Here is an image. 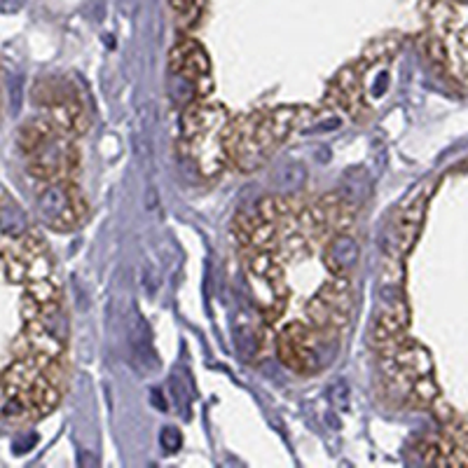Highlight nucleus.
I'll list each match as a JSON object with an SVG mask.
<instances>
[{
    "mask_svg": "<svg viewBox=\"0 0 468 468\" xmlns=\"http://www.w3.org/2000/svg\"><path fill=\"white\" fill-rule=\"evenodd\" d=\"M228 122V111L218 103L190 106L183 115V139L188 145V155L204 176H218L225 169L228 151L223 143V132Z\"/></svg>",
    "mask_w": 468,
    "mask_h": 468,
    "instance_id": "obj_1",
    "label": "nucleus"
},
{
    "mask_svg": "<svg viewBox=\"0 0 468 468\" xmlns=\"http://www.w3.org/2000/svg\"><path fill=\"white\" fill-rule=\"evenodd\" d=\"M40 216L56 232H71L84 218V197L71 180H54L40 192Z\"/></svg>",
    "mask_w": 468,
    "mask_h": 468,
    "instance_id": "obj_2",
    "label": "nucleus"
},
{
    "mask_svg": "<svg viewBox=\"0 0 468 468\" xmlns=\"http://www.w3.org/2000/svg\"><path fill=\"white\" fill-rule=\"evenodd\" d=\"M321 328H314L309 324H290L284 333L279 335L277 349H279L281 361L296 373H314L324 366L321 356H324V337H321Z\"/></svg>",
    "mask_w": 468,
    "mask_h": 468,
    "instance_id": "obj_3",
    "label": "nucleus"
},
{
    "mask_svg": "<svg viewBox=\"0 0 468 468\" xmlns=\"http://www.w3.org/2000/svg\"><path fill=\"white\" fill-rule=\"evenodd\" d=\"M73 136L56 132L50 141L40 145L38 151L31 152L28 160V173L43 183H54V180L71 179L80 164L78 148L73 145Z\"/></svg>",
    "mask_w": 468,
    "mask_h": 468,
    "instance_id": "obj_4",
    "label": "nucleus"
},
{
    "mask_svg": "<svg viewBox=\"0 0 468 468\" xmlns=\"http://www.w3.org/2000/svg\"><path fill=\"white\" fill-rule=\"evenodd\" d=\"M351 314V284L346 277H335L307 302V324L321 330H340Z\"/></svg>",
    "mask_w": 468,
    "mask_h": 468,
    "instance_id": "obj_5",
    "label": "nucleus"
},
{
    "mask_svg": "<svg viewBox=\"0 0 468 468\" xmlns=\"http://www.w3.org/2000/svg\"><path fill=\"white\" fill-rule=\"evenodd\" d=\"M426 204H429V192H422L410 207L403 209L396 229H394V239H391V258H403L405 253H410L419 237V229H422Z\"/></svg>",
    "mask_w": 468,
    "mask_h": 468,
    "instance_id": "obj_6",
    "label": "nucleus"
},
{
    "mask_svg": "<svg viewBox=\"0 0 468 468\" xmlns=\"http://www.w3.org/2000/svg\"><path fill=\"white\" fill-rule=\"evenodd\" d=\"M358 68H361V63H356V66H346L345 71L337 73V78L333 80L328 92L330 103L337 108H345L351 115H358V112L363 111V87Z\"/></svg>",
    "mask_w": 468,
    "mask_h": 468,
    "instance_id": "obj_7",
    "label": "nucleus"
},
{
    "mask_svg": "<svg viewBox=\"0 0 468 468\" xmlns=\"http://www.w3.org/2000/svg\"><path fill=\"white\" fill-rule=\"evenodd\" d=\"M171 68L176 73H180V75H188L190 80H195V84L200 83V80H209V73H211V63H209L207 52H204V47L192 38L183 40L180 45L173 47Z\"/></svg>",
    "mask_w": 468,
    "mask_h": 468,
    "instance_id": "obj_8",
    "label": "nucleus"
},
{
    "mask_svg": "<svg viewBox=\"0 0 468 468\" xmlns=\"http://www.w3.org/2000/svg\"><path fill=\"white\" fill-rule=\"evenodd\" d=\"M358 262V244L345 232H335L326 244L324 265L333 277H346Z\"/></svg>",
    "mask_w": 468,
    "mask_h": 468,
    "instance_id": "obj_9",
    "label": "nucleus"
},
{
    "mask_svg": "<svg viewBox=\"0 0 468 468\" xmlns=\"http://www.w3.org/2000/svg\"><path fill=\"white\" fill-rule=\"evenodd\" d=\"M47 117L52 120L56 132H62L66 136L84 134L90 129V117L80 106V101L75 99H56L52 101L47 108Z\"/></svg>",
    "mask_w": 468,
    "mask_h": 468,
    "instance_id": "obj_10",
    "label": "nucleus"
},
{
    "mask_svg": "<svg viewBox=\"0 0 468 468\" xmlns=\"http://www.w3.org/2000/svg\"><path fill=\"white\" fill-rule=\"evenodd\" d=\"M127 337H129V349H132V354H134L141 370L157 368V354H155V346H152V333L151 328H148V324L141 318L139 312L129 314Z\"/></svg>",
    "mask_w": 468,
    "mask_h": 468,
    "instance_id": "obj_11",
    "label": "nucleus"
},
{
    "mask_svg": "<svg viewBox=\"0 0 468 468\" xmlns=\"http://www.w3.org/2000/svg\"><path fill=\"white\" fill-rule=\"evenodd\" d=\"M394 358H396L398 368L407 375V379H417L422 375L434 373L431 354L417 342H401L394 351Z\"/></svg>",
    "mask_w": 468,
    "mask_h": 468,
    "instance_id": "obj_12",
    "label": "nucleus"
},
{
    "mask_svg": "<svg viewBox=\"0 0 468 468\" xmlns=\"http://www.w3.org/2000/svg\"><path fill=\"white\" fill-rule=\"evenodd\" d=\"M54 134L56 129L54 124H52L50 117H35V120H31V122H26L19 129L17 143L26 155H31V152L38 151L40 145L45 143V141H50Z\"/></svg>",
    "mask_w": 468,
    "mask_h": 468,
    "instance_id": "obj_13",
    "label": "nucleus"
},
{
    "mask_svg": "<svg viewBox=\"0 0 468 468\" xmlns=\"http://www.w3.org/2000/svg\"><path fill=\"white\" fill-rule=\"evenodd\" d=\"M307 180V169L300 162H286L274 173L277 188L284 190H300Z\"/></svg>",
    "mask_w": 468,
    "mask_h": 468,
    "instance_id": "obj_14",
    "label": "nucleus"
},
{
    "mask_svg": "<svg viewBox=\"0 0 468 468\" xmlns=\"http://www.w3.org/2000/svg\"><path fill=\"white\" fill-rule=\"evenodd\" d=\"M26 293L34 297V300H38V305L43 307V309L52 305H59V286L52 281V277L38 281H28Z\"/></svg>",
    "mask_w": 468,
    "mask_h": 468,
    "instance_id": "obj_15",
    "label": "nucleus"
},
{
    "mask_svg": "<svg viewBox=\"0 0 468 468\" xmlns=\"http://www.w3.org/2000/svg\"><path fill=\"white\" fill-rule=\"evenodd\" d=\"M234 342L239 346L241 358H256L258 349H260V337L253 333L251 326L241 324V321H237L234 326Z\"/></svg>",
    "mask_w": 468,
    "mask_h": 468,
    "instance_id": "obj_16",
    "label": "nucleus"
},
{
    "mask_svg": "<svg viewBox=\"0 0 468 468\" xmlns=\"http://www.w3.org/2000/svg\"><path fill=\"white\" fill-rule=\"evenodd\" d=\"M0 228L10 237H22L26 232V218L15 204H0Z\"/></svg>",
    "mask_w": 468,
    "mask_h": 468,
    "instance_id": "obj_17",
    "label": "nucleus"
},
{
    "mask_svg": "<svg viewBox=\"0 0 468 468\" xmlns=\"http://www.w3.org/2000/svg\"><path fill=\"white\" fill-rule=\"evenodd\" d=\"M410 394H413L414 403H419V405H434L441 391H438V385H435L431 375H422V377L413 379Z\"/></svg>",
    "mask_w": 468,
    "mask_h": 468,
    "instance_id": "obj_18",
    "label": "nucleus"
},
{
    "mask_svg": "<svg viewBox=\"0 0 468 468\" xmlns=\"http://www.w3.org/2000/svg\"><path fill=\"white\" fill-rule=\"evenodd\" d=\"M180 443H183V438H180V431L173 429V426H164L162 434H160V445H162V450L176 452L180 447Z\"/></svg>",
    "mask_w": 468,
    "mask_h": 468,
    "instance_id": "obj_19",
    "label": "nucleus"
},
{
    "mask_svg": "<svg viewBox=\"0 0 468 468\" xmlns=\"http://www.w3.org/2000/svg\"><path fill=\"white\" fill-rule=\"evenodd\" d=\"M40 314H43V307L38 305V300H34V297L28 296L22 300V317H24V324H28V321H35V318H40Z\"/></svg>",
    "mask_w": 468,
    "mask_h": 468,
    "instance_id": "obj_20",
    "label": "nucleus"
},
{
    "mask_svg": "<svg viewBox=\"0 0 468 468\" xmlns=\"http://www.w3.org/2000/svg\"><path fill=\"white\" fill-rule=\"evenodd\" d=\"M346 385L345 382H335L333 386H330V401L335 403L337 407H346V403H349V394H346Z\"/></svg>",
    "mask_w": 468,
    "mask_h": 468,
    "instance_id": "obj_21",
    "label": "nucleus"
},
{
    "mask_svg": "<svg viewBox=\"0 0 468 468\" xmlns=\"http://www.w3.org/2000/svg\"><path fill=\"white\" fill-rule=\"evenodd\" d=\"M22 103V84L17 78H12V111H17Z\"/></svg>",
    "mask_w": 468,
    "mask_h": 468,
    "instance_id": "obj_22",
    "label": "nucleus"
},
{
    "mask_svg": "<svg viewBox=\"0 0 468 468\" xmlns=\"http://www.w3.org/2000/svg\"><path fill=\"white\" fill-rule=\"evenodd\" d=\"M24 3H26V0H0V12H7V15H12V12H17Z\"/></svg>",
    "mask_w": 468,
    "mask_h": 468,
    "instance_id": "obj_23",
    "label": "nucleus"
},
{
    "mask_svg": "<svg viewBox=\"0 0 468 468\" xmlns=\"http://www.w3.org/2000/svg\"><path fill=\"white\" fill-rule=\"evenodd\" d=\"M12 244H15V239H12V237L5 232V229L0 228V253H5Z\"/></svg>",
    "mask_w": 468,
    "mask_h": 468,
    "instance_id": "obj_24",
    "label": "nucleus"
}]
</instances>
